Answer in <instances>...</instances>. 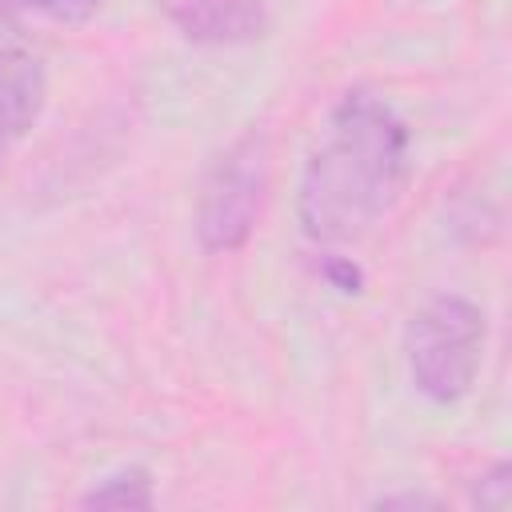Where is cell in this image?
<instances>
[{"label": "cell", "instance_id": "6da1fadb", "mask_svg": "<svg viewBox=\"0 0 512 512\" xmlns=\"http://www.w3.org/2000/svg\"><path fill=\"white\" fill-rule=\"evenodd\" d=\"M412 176V136L400 112L368 92H344L308 152L296 220L312 244H348L396 212Z\"/></svg>", "mask_w": 512, "mask_h": 512}, {"label": "cell", "instance_id": "7a4b0ae2", "mask_svg": "<svg viewBox=\"0 0 512 512\" xmlns=\"http://www.w3.org/2000/svg\"><path fill=\"white\" fill-rule=\"evenodd\" d=\"M484 308L460 292H440L412 312L404 328V360L412 388L432 404H456L472 392L484 360Z\"/></svg>", "mask_w": 512, "mask_h": 512}, {"label": "cell", "instance_id": "3957f363", "mask_svg": "<svg viewBox=\"0 0 512 512\" xmlns=\"http://www.w3.org/2000/svg\"><path fill=\"white\" fill-rule=\"evenodd\" d=\"M268 192V140L244 132L208 168L196 204V240L204 252H236L248 244Z\"/></svg>", "mask_w": 512, "mask_h": 512}, {"label": "cell", "instance_id": "277c9868", "mask_svg": "<svg viewBox=\"0 0 512 512\" xmlns=\"http://www.w3.org/2000/svg\"><path fill=\"white\" fill-rule=\"evenodd\" d=\"M48 104L44 56L24 24L0 4V160L36 128Z\"/></svg>", "mask_w": 512, "mask_h": 512}, {"label": "cell", "instance_id": "5b68a950", "mask_svg": "<svg viewBox=\"0 0 512 512\" xmlns=\"http://www.w3.org/2000/svg\"><path fill=\"white\" fill-rule=\"evenodd\" d=\"M164 20L192 44L232 48L264 36L268 0H156Z\"/></svg>", "mask_w": 512, "mask_h": 512}, {"label": "cell", "instance_id": "8992f818", "mask_svg": "<svg viewBox=\"0 0 512 512\" xmlns=\"http://www.w3.org/2000/svg\"><path fill=\"white\" fill-rule=\"evenodd\" d=\"M84 508H152L156 496H152V476L144 468H120V472H108L100 476L84 496H80Z\"/></svg>", "mask_w": 512, "mask_h": 512}, {"label": "cell", "instance_id": "52a82bcc", "mask_svg": "<svg viewBox=\"0 0 512 512\" xmlns=\"http://www.w3.org/2000/svg\"><path fill=\"white\" fill-rule=\"evenodd\" d=\"M0 4H20V8H32L60 24H84L104 8V0H0Z\"/></svg>", "mask_w": 512, "mask_h": 512}, {"label": "cell", "instance_id": "ba28073f", "mask_svg": "<svg viewBox=\"0 0 512 512\" xmlns=\"http://www.w3.org/2000/svg\"><path fill=\"white\" fill-rule=\"evenodd\" d=\"M508 496H512V468L500 460L492 472H484L480 476V484H476V504L480 508H504L508 504Z\"/></svg>", "mask_w": 512, "mask_h": 512}, {"label": "cell", "instance_id": "9c48e42d", "mask_svg": "<svg viewBox=\"0 0 512 512\" xmlns=\"http://www.w3.org/2000/svg\"><path fill=\"white\" fill-rule=\"evenodd\" d=\"M320 272H324V280H328L332 288H340V292H360V288H364V272H360L352 260H340V256H324Z\"/></svg>", "mask_w": 512, "mask_h": 512}, {"label": "cell", "instance_id": "30bf717a", "mask_svg": "<svg viewBox=\"0 0 512 512\" xmlns=\"http://www.w3.org/2000/svg\"><path fill=\"white\" fill-rule=\"evenodd\" d=\"M376 508H436V500H432V496H412V492H404V496H380Z\"/></svg>", "mask_w": 512, "mask_h": 512}]
</instances>
